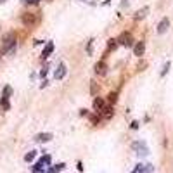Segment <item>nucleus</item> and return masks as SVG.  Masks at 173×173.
Instances as JSON below:
<instances>
[{
	"mask_svg": "<svg viewBox=\"0 0 173 173\" xmlns=\"http://www.w3.org/2000/svg\"><path fill=\"white\" fill-rule=\"evenodd\" d=\"M102 111H104V116H106V118H111L112 114H114V111H112V106H107V107L104 106V109H102Z\"/></svg>",
	"mask_w": 173,
	"mask_h": 173,
	"instance_id": "16",
	"label": "nucleus"
},
{
	"mask_svg": "<svg viewBox=\"0 0 173 173\" xmlns=\"http://www.w3.org/2000/svg\"><path fill=\"white\" fill-rule=\"evenodd\" d=\"M97 92H99V85L95 82H90V93L92 95H97Z\"/></svg>",
	"mask_w": 173,
	"mask_h": 173,
	"instance_id": "19",
	"label": "nucleus"
},
{
	"mask_svg": "<svg viewBox=\"0 0 173 173\" xmlns=\"http://www.w3.org/2000/svg\"><path fill=\"white\" fill-rule=\"evenodd\" d=\"M130 126H132V130H137V128L140 126V123H139V121H132V125H130Z\"/></svg>",
	"mask_w": 173,
	"mask_h": 173,
	"instance_id": "24",
	"label": "nucleus"
},
{
	"mask_svg": "<svg viewBox=\"0 0 173 173\" xmlns=\"http://www.w3.org/2000/svg\"><path fill=\"white\" fill-rule=\"evenodd\" d=\"M10 93H12V87H9V85H7V87H4L2 97H4V99H9V97H10Z\"/></svg>",
	"mask_w": 173,
	"mask_h": 173,
	"instance_id": "15",
	"label": "nucleus"
},
{
	"mask_svg": "<svg viewBox=\"0 0 173 173\" xmlns=\"http://www.w3.org/2000/svg\"><path fill=\"white\" fill-rule=\"evenodd\" d=\"M80 114H82V116H87V114H88V111H87V109H82V111H80Z\"/></svg>",
	"mask_w": 173,
	"mask_h": 173,
	"instance_id": "29",
	"label": "nucleus"
},
{
	"mask_svg": "<svg viewBox=\"0 0 173 173\" xmlns=\"http://www.w3.org/2000/svg\"><path fill=\"white\" fill-rule=\"evenodd\" d=\"M95 74H99V76H106V73H107V66H106V62L104 61H99L95 64Z\"/></svg>",
	"mask_w": 173,
	"mask_h": 173,
	"instance_id": "5",
	"label": "nucleus"
},
{
	"mask_svg": "<svg viewBox=\"0 0 173 173\" xmlns=\"http://www.w3.org/2000/svg\"><path fill=\"white\" fill-rule=\"evenodd\" d=\"M151 172H154L153 164H137V168L132 173H151Z\"/></svg>",
	"mask_w": 173,
	"mask_h": 173,
	"instance_id": "6",
	"label": "nucleus"
},
{
	"mask_svg": "<svg viewBox=\"0 0 173 173\" xmlns=\"http://www.w3.org/2000/svg\"><path fill=\"white\" fill-rule=\"evenodd\" d=\"M52 50H54V42H49V43L45 45L43 52H42V59H47V57L52 54Z\"/></svg>",
	"mask_w": 173,
	"mask_h": 173,
	"instance_id": "12",
	"label": "nucleus"
},
{
	"mask_svg": "<svg viewBox=\"0 0 173 173\" xmlns=\"http://www.w3.org/2000/svg\"><path fill=\"white\" fill-rule=\"evenodd\" d=\"M4 2H5V0H0V4H4Z\"/></svg>",
	"mask_w": 173,
	"mask_h": 173,
	"instance_id": "30",
	"label": "nucleus"
},
{
	"mask_svg": "<svg viewBox=\"0 0 173 173\" xmlns=\"http://www.w3.org/2000/svg\"><path fill=\"white\" fill-rule=\"evenodd\" d=\"M35 156H36V151H31V153H28L24 156V161H26V163H31V161L35 159Z\"/></svg>",
	"mask_w": 173,
	"mask_h": 173,
	"instance_id": "18",
	"label": "nucleus"
},
{
	"mask_svg": "<svg viewBox=\"0 0 173 173\" xmlns=\"http://www.w3.org/2000/svg\"><path fill=\"white\" fill-rule=\"evenodd\" d=\"M16 50V35L10 31L4 36L2 40V47H0V54H9V52Z\"/></svg>",
	"mask_w": 173,
	"mask_h": 173,
	"instance_id": "1",
	"label": "nucleus"
},
{
	"mask_svg": "<svg viewBox=\"0 0 173 173\" xmlns=\"http://www.w3.org/2000/svg\"><path fill=\"white\" fill-rule=\"evenodd\" d=\"M0 106H2V109H4V111H9V109H10L9 99H4V97H2V99H0Z\"/></svg>",
	"mask_w": 173,
	"mask_h": 173,
	"instance_id": "14",
	"label": "nucleus"
},
{
	"mask_svg": "<svg viewBox=\"0 0 173 173\" xmlns=\"http://www.w3.org/2000/svg\"><path fill=\"white\" fill-rule=\"evenodd\" d=\"M52 137H54L52 133H38V135L35 137V140H36V142H50Z\"/></svg>",
	"mask_w": 173,
	"mask_h": 173,
	"instance_id": "11",
	"label": "nucleus"
},
{
	"mask_svg": "<svg viewBox=\"0 0 173 173\" xmlns=\"http://www.w3.org/2000/svg\"><path fill=\"white\" fill-rule=\"evenodd\" d=\"M45 74H47V68H43V69H42V71H40V76H42V78H43Z\"/></svg>",
	"mask_w": 173,
	"mask_h": 173,
	"instance_id": "27",
	"label": "nucleus"
},
{
	"mask_svg": "<svg viewBox=\"0 0 173 173\" xmlns=\"http://www.w3.org/2000/svg\"><path fill=\"white\" fill-rule=\"evenodd\" d=\"M64 74H66V66L61 62V64L57 66L55 73H54V78H55V80H62V78H64Z\"/></svg>",
	"mask_w": 173,
	"mask_h": 173,
	"instance_id": "8",
	"label": "nucleus"
},
{
	"mask_svg": "<svg viewBox=\"0 0 173 173\" xmlns=\"http://www.w3.org/2000/svg\"><path fill=\"white\" fill-rule=\"evenodd\" d=\"M168 28H170V19H168V18H163V19H161V23L158 24V33H159V35H163V33L168 30Z\"/></svg>",
	"mask_w": 173,
	"mask_h": 173,
	"instance_id": "7",
	"label": "nucleus"
},
{
	"mask_svg": "<svg viewBox=\"0 0 173 173\" xmlns=\"http://www.w3.org/2000/svg\"><path fill=\"white\" fill-rule=\"evenodd\" d=\"M107 101H109V104H114V102L118 101V93H116V92H111V93L107 95Z\"/></svg>",
	"mask_w": 173,
	"mask_h": 173,
	"instance_id": "20",
	"label": "nucleus"
},
{
	"mask_svg": "<svg viewBox=\"0 0 173 173\" xmlns=\"http://www.w3.org/2000/svg\"><path fill=\"white\" fill-rule=\"evenodd\" d=\"M21 21H23V24H24V26L31 28V26H35V24L38 23V18H36L35 14H31V12H26V14H23V16H21Z\"/></svg>",
	"mask_w": 173,
	"mask_h": 173,
	"instance_id": "2",
	"label": "nucleus"
},
{
	"mask_svg": "<svg viewBox=\"0 0 173 173\" xmlns=\"http://www.w3.org/2000/svg\"><path fill=\"white\" fill-rule=\"evenodd\" d=\"M118 45H125V47H132V43H133V38H132V35L128 33V31H125V33H121L120 35V38H118Z\"/></svg>",
	"mask_w": 173,
	"mask_h": 173,
	"instance_id": "4",
	"label": "nucleus"
},
{
	"mask_svg": "<svg viewBox=\"0 0 173 173\" xmlns=\"http://www.w3.org/2000/svg\"><path fill=\"white\" fill-rule=\"evenodd\" d=\"M23 2H26V4H38V0H23Z\"/></svg>",
	"mask_w": 173,
	"mask_h": 173,
	"instance_id": "28",
	"label": "nucleus"
},
{
	"mask_svg": "<svg viewBox=\"0 0 173 173\" xmlns=\"http://www.w3.org/2000/svg\"><path fill=\"white\" fill-rule=\"evenodd\" d=\"M62 168H64V164L59 163V164H55V166H52V168H50V170H49L47 173H59V172L62 170Z\"/></svg>",
	"mask_w": 173,
	"mask_h": 173,
	"instance_id": "17",
	"label": "nucleus"
},
{
	"mask_svg": "<svg viewBox=\"0 0 173 173\" xmlns=\"http://www.w3.org/2000/svg\"><path fill=\"white\" fill-rule=\"evenodd\" d=\"M133 52H135V55H137V57H142L144 52H145V43H144V42H139V43L133 47Z\"/></svg>",
	"mask_w": 173,
	"mask_h": 173,
	"instance_id": "9",
	"label": "nucleus"
},
{
	"mask_svg": "<svg viewBox=\"0 0 173 173\" xmlns=\"http://www.w3.org/2000/svg\"><path fill=\"white\" fill-rule=\"evenodd\" d=\"M170 66H172V64H170V61H168V62H166V64L163 66V71H161V76H164V74L168 73V69H170Z\"/></svg>",
	"mask_w": 173,
	"mask_h": 173,
	"instance_id": "22",
	"label": "nucleus"
},
{
	"mask_svg": "<svg viewBox=\"0 0 173 173\" xmlns=\"http://www.w3.org/2000/svg\"><path fill=\"white\" fill-rule=\"evenodd\" d=\"M147 14H149V7H147V5H145V7H142V9H140V10H137V12H135V16H133V18H135V21H142L144 18H145V16H147Z\"/></svg>",
	"mask_w": 173,
	"mask_h": 173,
	"instance_id": "10",
	"label": "nucleus"
},
{
	"mask_svg": "<svg viewBox=\"0 0 173 173\" xmlns=\"http://www.w3.org/2000/svg\"><path fill=\"white\" fill-rule=\"evenodd\" d=\"M90 120H92V125H97L99 123V116H92Z\"/></svg>",
	"mask_w": 173,
	"mask_h": 173,
	"instance_id": "26",
	"label": "nucleus"
},
{
	"mask_svg": "<svg viewBox=\"0 0 173 173\" xmlns=\"http://www.w3.org/2000/svg\"><path fill=\"white\" fill-rule=\"evenodd\" d=\"M107 47H109L111 50H114V49L118 47V42H116V38H109V40H107Z\"/></svg>",
	"mask_w": 173,
	"mask_h": 173,
	"instance_id": "21",
	"label": "nucleus"
},
{
	"mask_svg": "<svg viewBox=\"0 0 173 173\" xmlns=\"http://www.w3.org/2000/svg\"><path fill=\"white\" fill-rule=\"evenodd\" d=\"M132 149H133V151H137V154H140V156H147V154H149V149H147L145 142H142V140L133 142L132 144Z\"/></svg>",
	"mask_w": 173,
	"mask_h": 173,
	"instance_id": "3",
	"label": "nucleus"
},
{
	"mask_svg": "<svg viewBox=\"0 0 173 173\" xmlns=\"http://www.w3.org/2000/svg\"><path fill=\"white\" fill-rule=\"evenodd\" d=\"M104 106H106V104H104V101H102L101 97H95V99H93V109H95V111H102Z\"/></svg>",
	"mask_w": 173,
	"mask_h": 173,
	"instance_id": "13",
	"label": "nucleus"
},
{
	"mask_svg": "<svg viewBox=\"0 0 173 173\" xmlns=\"http://www.w3.org/2000/svg\"><path fill=\"white\" fill-rule=\"evenodd\" d=\"M42 163H43V166H45V164H50V156H49V154L43 156V158H42Z\"/></svg>",
	"mask_w": 173,
	"mask_h": 173,
	"instance_id": "23",
	"label": "nucleus"
},
{
	"mask_svg": "<svg viewBox=\"0 0 173 173\" xmlns=\"http://www.w3.org/2000/svg\"><path fill=\"white\" fill-rule=\"evenodd\" d=\"M92 43H93V40H90L88 45H87V54H92Z\"/></svg>",
	"mask_w": 173,
	"mask_h": 173,
	"instance_id": "25",
	"label": "nucleus"
}]
</instances>
